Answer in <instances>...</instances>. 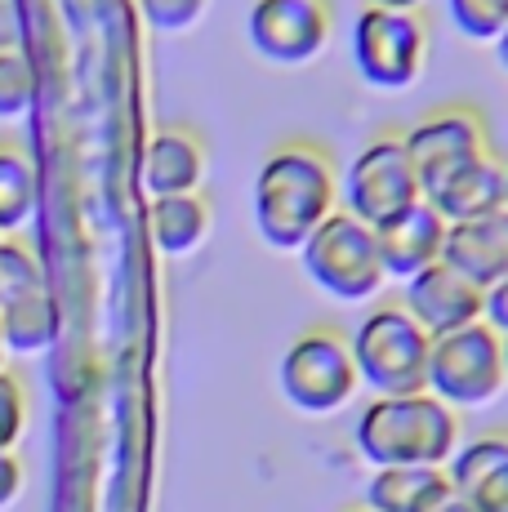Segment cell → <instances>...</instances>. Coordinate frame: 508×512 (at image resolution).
I'll list each match as a JSON object with an SVG mask.
<instances>
[{"label":"cell","instance_id":"obj_1","mask_svg":"<svg viewBox=\"0 0 508 512\" xmlns=\"http://www.w3.org/2000/svg\"><path fill=\"white\" fill-rule=\"evenodd\" d=\"M254 228L272 250H304V241L339 210L335 156L312 139H286L254 174Z\"/></svg>","mask_w":508,"mask_h":512},{"label":"cell","instance_id":"obj_2","mask_svg":"<svg viewBox=\"0 0 508 512\" xmlns=\"http://www.w3.org/2000/svg\"><path fill=\"white\" fill-rule=\"evenodd\" d=\"M353 446L370 468L397 464H437L459 446V415L433 392H406V397H370L353 423Z\"/></svg>","mask_w":508,"mask_h":512},{"label":"cell","instance_id":"obj_3","mask_svg":"<svg viewBox=\"0 0 508 512\" xmlns=\"http://www.w3.org/2000/svg\"><path fill=\"white\" fill-rule=\"evenodd\" d=\"M357 379L375 397H406V392H428V352L433 339L424 334L415 317L397 303H379L357 321L348 334Z\"/></svg>","mask_w":508,"mask_h":512},{"label":"cell","instance_id":"obj_4","mask_svg":"<svg viewBox=\"0 0 508 512\" xmlns=\"http://www.w3.org/2000/svg\"><path fill=\"white\" fill-rule=\"evenodd\" d=\"M281 397L299 410V415H335L353 401V392L361 388L357 366H353V348H348V334L335 326H312L304 330L286 352H281L277 366Z\"/></svg>","mask_w":508,"mask_h":512},{"label":"cell","instance_id":"obj_5","mask_svg":"<svg viewBox=\"0 0 508 512\" xmlns=\"http://www.w3.org/2000/svg\"><path fill=\"white\" fill-rule=\"evenodd\" d=\"M299 263H304L308 281L339 303H370L388 281L375 245V228H366L344 210H335L308 236L304 250H299Z\"/></svg>","mask_w":508,"mask_h":512},{"label":"cell","instance_id":"obj_6","mask_svg":"<svg viewBox=\"0 0 508 512\" xmlns=\"http://www.w3.org/2000/svg\"><path fill=\"white\" fill-rule=\"evenodd\" d=\"M415 201H424L419 174L410 165L406 139L402 134H375L370 143L357 147V156L344 165L339 179V210L361 219L366 228H379L393 214L410 210Z\"/></svg>","mask_w":508,"mask_h":512},{"label":"cell","instance_id":"obj_7","mask_svg":"<svg viewBox=\"0 0 508 512\" xmlns=\"http://www.w3.org/2000/svg\"><path fill=\"white\" fill-rule=\"evenodd\" d=\"M428 63V27L410 9L361 5L353 23V67L370 90H410Z\"/></svg>","mask_w":508,"mask_h":512},{"label":"cell","instance_id":"obj_8","mask_svg":"<svg viewBox=\"0 0 508 512\" xmlns=\"http://www.w3.org/2000/svg\"><path fill=\"white\" fill-rule=\"evenodd\" d=\"M504 339L486 321L433 339L428 352V392L451 410L491 406L504 392Z\"/></svg>","mask_w":508,"mask_h":512},{"label":"cell","instance_id":"obj_9","mask_svg":"<svg viewBox=\"0 0 508 512\" xmlns=\"http://www.w3.org/2000/svg\"><path fill=\"white\" fill-rule=\"evenodd\" d=\"M402 139H406L410 165H415L424 196L437 192V187L451 179V174L464 170V165L491 156V143H486V121H482V112H477V107H468V103L433 107L428 116H419V121L410 125Z\"/></svg>","mask_w":508,"mask_h":512},{"label":"cell","instance_id":"obj_10","mask_svg":"<svg viewBox=\"0 0 508 512\" xmlns=\"http://www.w3.org/2000/svg\"><path fill=\"white\" fill-rule=\"evenodd\" d=\"M58 312L32 250L0 236V334L9 352H41L54 343Z\"/></svg>","mask_w":508,"mask_h":512},{"label":"cell","instance_id":"obj_11","mask_svg":"<svg viewBox=\"0 0 508 512\" xmlns=\"http://www.w3.org/2000/svg\"><path fill=\"white\" fill-rule=\"evenodd\" d=\"M335 5L330 0H254L246 14V36L254 54L277 67H304L330 45Z\"/></svg>","mask_w":508,"mask_h":512},{"label":"cell","instance_id":"obj_12","mask_svg":"<svg viewBox=\"0 0 508 512\" xmlns=\"http://www.w3.org/2000/svg\"><path fill=\"white\" fill-rule=\"evenodd\" d=\"M402 308L424 326L428 339H442V334H455L464 326H477L482 321V285H473L464 272H455L451 263H433L419 277L402 281Z\"/></svg>","mask_w":508,"mask_h":512},{"label":"cell","instance_id":"obj_13","mask_svg":"<svg viewBox=\"0 0 508 512\" xmlns=\"http://www.w3.org/2000/svg\"><path fill=\"white\" fill-rule=\"evenodd\" d=\"M451 490L473 512H508V432H477L446 459Z\"/></svg>","mask_w":508,"mask_h":512},{"label":"cell","instance_id":"obj_14","mask_svg":"<svg viewBox=\"0 0 508 512\" xmlns=\"http://www.w3.org/2000/svg\"><path fill=\"white\" fill-rule=\"evenodd\" d=\"M446 228H451V223H446L428 201H415L410 210L393 214L388 223H379L375 245H379V259H384V272L397 281H410L424 268L442 263Z\"/></svg>","mask_w":508,"mask_h":512},{"label":"cell","instance_id":"obj_15","mask_svg":"<svg viewBox=\"0 0 508 512\" xmlns=\"http://www.w3.org/2000/svg\"><path fill=\"white\" fill-rule=\"evenodd\" d=\"M442 259L455 272H464L473 285H482V290L504 281L508 277V205L495 214H482V219L451 223Z\"/></svg>","mask_w":508,"mask_h":512},{"label":"cell","instance_id":"obj_16","mask_svg":"<svg viewBox=\"0 0 508 512\" xmlns=\"http://www.w3.org/2000/svg\"><path fill=\"white\" fill-rule=\"evenodd\" d=\"M451 495H455L451 477H446V468H437V464L370 468V481H366V508L370 512H433Z\"/></svg>","mask_w":508,"mask_h":512},{"label":"cell","instance_id":"obj_17","mask_svg":"<svg viewBox=\"0 0 508 512\" xmlns=\"http://www.w3.org/2000/svg\"><path fill=\"white\" fill-rule=\"evenodd\" d=\"M205 179V147L188 130H161L143 147V187L148 196H188Z\"/></svg>","mask_w":508,"mask_h":512},{"label":"cell","instance_id":"obj_18","mask_svg":"<svg viewBox=\"0 0 508 512\" xmlns=\"http://www.w3.org/2000/svg\"><path fill=\"white\" fill-rule=\"evenodd\" d=\"M446 223H468L482 219V214L504 210V165L495 156H482V161L464 165L459 174H451L437 192L424 196Z\"/></svg>","mask_w":508,"mask_h":512},{"label":"cell","instance_id":"obj_19","mask_svg":"<svg viewBox=\"0 0 508 512\" xmlns=\"http://www.w3.org/2000/svg\"><path fill=\"white\" fill-rule=\"evenodd\" d=\"M152 236L165 254H192L210 232V205L197 192L188 196H152L148 210Z\"/></svg>","mask_w":508,"mask_h":512},{"label":"cell","instance_id":"obj_20","mask_svg":"<svg viewBox=\"0 0 508 512\" xmlns=\"http://www.w3.org/2000/svg\"><path fill=\"white\" fill-rule=\"evenodd\" d=\"M36 210V170L23 152L0 147V236L18 232Z\"/></svg>","mask_w":508,"mask_h":512},{"label":"cell","instance_id":"obj_21","mask_svg":"<svg viewBox=\"0 0 508 512\" xmlns=\"http://www.w3.org/2000/svg\"><path fill=\"white\" fill-rule=\"evenodd\" d=\"M32 103H36L32 58L23 49H5L0 54V121H14V116L32 112Z\"/></svg>","mask_w":508,"mask_h":512},{"label":"cell","instance_id":"obj_22","mask_svg":"<svg viewBox=\"0 0 508 512\" xmlns=\"http://www.w3.org/2000/svg\"><path fill=\"white\" fill-rule=\"evenodd\" d=\"M446 14L468 41H500L508 27V0H446Z\"/></svg>","mask_w":508,"mask_h":512},{"label":"cell","instance_id":"obj_23","mask_svg":"<svg viewBox=\"0 0 508 512\" xmlns=\"http://www.w3.org/2000/svg\"><path fill=\"white\" fill-rule=\"evenodd\" d=\"M139 5L156 32H188L192 23H201L210 0H139Z\"/></svg>","mask_w":508,"mask_h":512},{"label":"cell","instance_id":"obj_24","mask_svg":"<svg viewBox=\"0 0 508 512\" xmlns=\"http://www.w3.org/2000/svg\"><path fill=\"white\" fill-rule=\"evenodd\" d=\"M23 415H27L23 383L0 370V450H14L18 432H23Z\"/></svg>","mask_w":508,"mask_h":512},{"label":"cell","instance_id":"obj_25","mask_svg":"<svg viewBox=\"0 0 508 512\" xmlns=\"http://www.w3.org/2000/svg\"><path fill=\"white\" fill-rule=\"evenodd\" d=\"M482 321H486V326H491L495 334H500V339L508 334V277L495 281L491 290L482 294Z\"/></svg>","mask_w":508,"mask_h":512},{"label":"cell","instance_id":"obj_26","mask_svg":"<svg viewBox=\"0 0 508 512\" xmlns=\"http://www.w3.org/2000/svg\"><path fill=\"white\" fill-rule=\"evenodd\" d=\"M18 490H23V464L14 450H0V508L14 504Z\"/></svg>","mask_w":508,"mask_h":512},{"label":"cell","instance_id":"obj_27","mask_svg":"<svg viewBox=\"0 0 508 512\" xmlns=\"http://www.w3.org/2000/svg\"><path fill=\"white\" fill-rule=\"evenodd\" d=\"M18 14H14V5H9V0H0V54H5V49H14V41H18Z\"/></svg>","mask_w":508,"mask_h":512},{"label":"cell","instance_id":"obj_28","mask_svg":"<svg viewBox=\"0 0 508 512\" xmlns=\"http://www.w3.org/2000/svg\"><path fill=\"white\" fill-rule=\"evenodd\" d=\"M366 5H379V9H410V14H419V5H424V0H366Z\"/></svg>","mask_w":508,"mask_h":512},{"label":"cell","instance_id":"obj_29","mask_svg":"<svg viewBox=\"0 0 508 512\" xmlns=\"http://www.w3.org/2000/svg\"><path fill=\"white\" fill-rule=\"evenodd\" d=\"M495 58H500V72L508 76V27L500 32V41H495Z\"/></svg>","mask_w":508,"mask_h":512},{"label":"cell","instance_id":"obj_30","mask_svg":"<svg viewBox=\"0 0 508 512\" xmlns=\"http://www.w3.org/2000/svg\"><path fill=\"white\" fill-rule=\"evenodd\" d=\"M433 512H473V508H468V504H464V499H459V495H451V499H446V504H437Z\"/></svg>","mask_w":508,"mask_h":512},{"label":"cell","instance_id":"obj_31","mask_svg":"<svg viewBox=\"0 0 508 512\" xmlns=\"http://www.w3.org/2000/svg\"><path fill=\"white\" fill-rule=\"evenodd\" d=\"M504 374H508V334H504Z\"/></svg>","mask_w":508,"mask_h":512},{"label":"cell","instance_id":"obj_32","mask_svg":"<svg viewBox=\"0 0 508 512\" xmlns=\"http://www.w3.org/2000/svg\"><path fill=\"white\" fill-rule=\"evenodd\" d=\"M504 205H508V165H504Z\"/></svg>","mask_w":508,"mask_h":512},{"label":"cell","instance_id":"obj_33","mask_svg":"<svg viewBox=\"0 0 508 512\" xmlns=\"http://www.w3.org/2000/svg\"><path fill=\"white\" fill-rule=\"evenodd\" d=\"M5 352H9V348H5V334H0V361H5Z\"/></svg>","mask_w":508,"mask_h":512},{"label":"cell","instance_id":"obj_34","mask_svg":"<svg viewBox=\"0 0 508 512\" xmlns=\"http://www.w3.org/2000/svg\"><path fill=\"white\" fill-rule=\"evenodd\" d=\"M344 512H370V508H366V504H357V508H344Z\"/></svg>","mask_w":508,"mask_h":512}]
</instances>
